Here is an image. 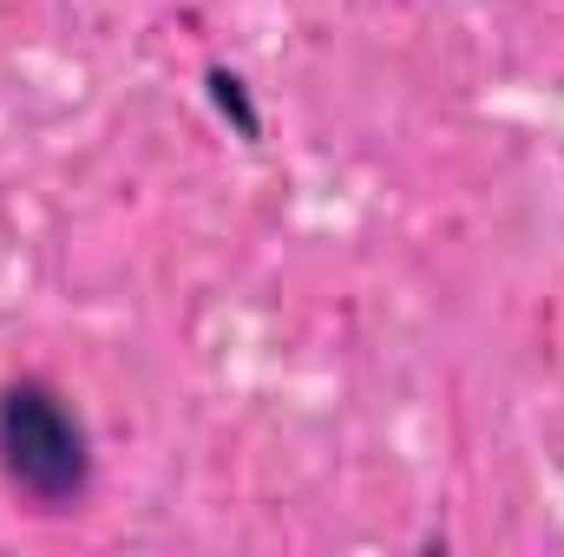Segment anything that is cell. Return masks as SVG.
Instances as JSON below:
<instances>
[{"mask_svg":"<svg viewBox=\"0 0 564 557\" xmlns=\"http://www.w3.org/2000/svg\"><path fill=\"white\" fill-rule=\"evenodd\" d=\"M0 472L33 512H66L86 499L93 446L59 387H46V381L0 387Z\"/></svg>","mask_w":564,"mask_h":557,"instance_id":"1","label":"cell"}]
</instances>
